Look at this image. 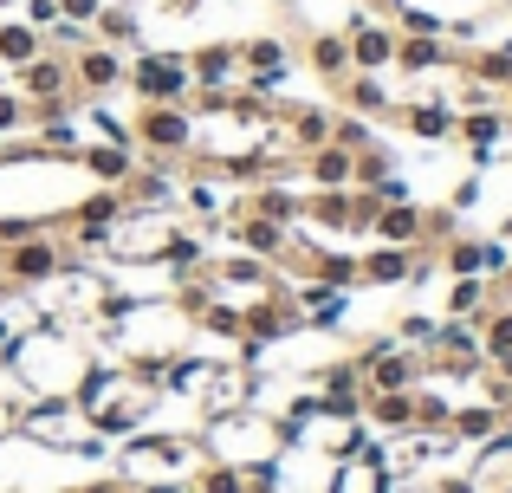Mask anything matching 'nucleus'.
<instances>
[{"mask_svg": "<svg viewBox=\"0 0 512 493\" xmlns=\"http://www.w3.org/2000/svg\"><path fill=\"white\" fill-rule=\"evenodd\" d=\"M91 357H98V344H85L78 331L52 325V318H39L20 338H0V370L20 377L26 396H72L78 377L91 370Z\"/></svg>", "mask_w": 512, "mask_h": 493, "instance_id": "obj_1", "label": "nucleus"}, {"mask_svg": "<svg viewBox=\"0 0 512 493\" xmlns=\"http://www.w3.org/2000/svg\"><path fill=\"white\" fill-rule=\"evenodd\" d=\"M201 455L221 461V468H279V455H286V429H279V416H260V409H240V416H221V422H201Z\"/></svg>", "mask_w": 512, "mask_h": 493, "instance_id": "obj_2", "label": "nucleus"}, {"mask_svg": "<svg viewBox=\"0 0 512 493\" xmlns=\"http://www.w3.org/2000/svg\"><path fill=\"white\" fill-rule=\"evenodd\" d=\"M188 234V221L175 208H124L111 228L98 234V260H117V266H163L169 247Z\"/></svg>", "mask_w": 512, "mask_h": 493, "instance_id": "obj_3", "label": "nucleus"}, {"mask_svg": "<svg viewBox=\"0 0 512 493\" xmlns=\"http://www.w3.org/2000/svg\"><path fill=\"white\" fill-rule=\"evenodd\" d=\"M195 461H201V442H195V435L137 429V435H124V448H117V481H130V487H163V481H175V487H182L188 474H195Z\"/></svg>", "mask_w": 512, "mask_h": 493, "instance_id": "obj_4", "label": "nucleus"}, {"mask_svg": "<svg viewBox=\"0 0 512 493\" xmlns=\"http://www.w3.org/2000/svg\"><path fill=\"white\" fill-rule=\"evenodd\" d=\"M137 163H182V156H195V111L188 104H137Z\"/></svg>", "mask_w": 512, "mask_h": 493, "instance_id": "obj_5", "label": "nucleus"}, {"mask_svg": "<svg viewBox=\"0 0 512 493\" xmlns=\"http://www.w3.org/2000/svg\"><path fill=\"white\" fill-rule=\"evenodd\" d=\"M266 390L260 364H247V357H234V364H208V377H201L195 390V422H221V416H240V409H253Z\"/></svg>", "mask_w": 512, "mask_h": 493, "instance_id": "obj_6", "label": "nucleus"}, {"mask_svg": "<svg viewBox=\"0 0 512 493\" xmlns=\"http://www.w3.org/2000/svg\"><path fill=\"white\" fill-rule=\"evenodd\" d=\"M78 435H91V422L78 416L72 396H20V442H39L52 455H72Z\"/></svg>", "mask_w": 512, "mask_h": 493, "instance_id": "obj_7", "label": "nucleus"}, {"mask_svg": "<svg viewBox=\"0 0 512 493\" xmlns=\"http://www.w3.org/2000/svg\"><path fill=\"white\" fill-rule=\"evenodd\" d=\"M124 85L137 91V104H188L195 78H188V52H137L124 72Z\"/></svg>", "mask_w": 512, "mask_h": 493, "instance_id": "obj_8", "label": "nucleus"}, {"mask_svg": "<svg viewBox=\"0 0 512 493\" xmlns=\"http://www.w3.org/2000/svg\"><path fill=\"white\" fill-rule=\"evenodd\" d=\"M435 273V247H363L357 253V279L363 286H402V279H428Z\"/></svg>", "mask_w": 512, "mask_h": 493, "instance_id": "obj_9", "label": "nucleus"}, {"mask_svg": "<svg viewBox=\"0 0 512 493\" xmlns=\"http://www.w3.org/2000/svg\"><path fill=\"white\" fill-rule=\"evenodd\" d=\"M344 39H350V72H389L396 65V26L376 20V13H350Z\"/></svg>", "mask_w": 512, "mask_h": 493, "instance_id": "obj_10", "label": "nucleus"}, {"mask_svg": "<svg viewBox=\"0 0 512 493\" xmlns=\"http://www.w3.org/2000/svg\"><path fill=\"white\" fill-rule=\"evenodd\" d=\"M124 52L117 46H98V39H85V46L72 52V91L78 98H111L117 85H124Z\"/></svg>", "mask_w": 512, "mask_h": 493, "instance_id": "obj_11", "label": "nucleus"}, {"mask_svg": "<svg viewBox=\"0 0 512 493\" xmlns=\"http://www.w3.org/2000/svg\"><path fill=\"white\" fill-rule=\"evenodd\" d=\"M396 481H389V468H383V442H363V448H350V455L331 461V487L325 493H389Z\"/></svg>", "mask_w": 512, "mask_h": 493, "instance_id": "obj_12", "label": "nucleus"}, {"mask_svg": "<svg viewBox=\"0 0 512 493\" xmlns=\"http://www.w3.org/2000/svg\"><path fill=\"white\" fill-rule=\"evenodd\" d=\"M13 91H20L26 104H46V98H78V91H72V59L46 46L39 59L13 65Z\"/></svg>", "mask_w": 512, "mask_h": 493, "instance_id": "obj_13", "label": "nucleus"}, {"mask_svg": "<svg viewBox=\"0 0 512 493\" xmlns=\"http://www.w3.org/2000/svg\"><path fill=\"white\" fill-rule=\"evenodd\" d=\"M188 78H195V91H234L240 78H247L240 39H208V46H195L188 52Z\"/></svg>", "mask_w": 512, "mask_h": 493, "instance_id": "obj_14", "label": "nucleus"}, {"mask_svg": "<svg viewBox=\"0 0 512 493\" xmlns=\"http://www.w3.org/2000/svg\"><path fill=\"white\" fill-rule=\"evenodd\" d=\"M461 481H467V493H512V435L506 429L474 448V461H467Z\"/></svg>", "mask_w": 512, "mask_h": 493, "instance_id": "obj_15", "label": "nucleus"}, {"mask_svg": "<svg viewBox=\"0 0 512 493\" xmlns=\"http://www.w3.org/2000/svg\"><path fill=\"white\" fill-rule=\"evenodd\" d=\"M370 241H383V247H428V208H415V202H389V208H376Z\"/></svg>", "mask_w": 512, "mask_h": 493, "instance_id": "obj_16", "label": "nucleus"}, {"mask_svg": "<svg viewBox=\"0 0 512 493\" xmlns=\"http://www.w3.org/2000/svg\"><path fill=\"white\" fill-rule=\"evenodd\" d=\"M299 189H357V156L338 150V143H325V150H305L299 156Z\"/></svg>", "mask_w": 512, "mask_h": 493, "instance_id": "obj_17", "label": "nucleus"}, {"mask_svg": "<svg viewBox=\"0 0 512 493\" xmlns=\"http://www.w3.org/2000/svg\"><path fill=\"white\" fill-rule=\"evenodd\" d=\"M338 98H344V111H357V117H396V91L383 85V72H344L338 78Z\"/></svg>", "mask_w": 512, "mask_h": 493, "instance_id": "obj_18", "label": "nucleus"}, {"mask_svg": "<svg viewBox=\"0 0 512 493\" xmlns=\"http://www.w3.org/2000/svg\"><path fill=\"white\" fill-rule=\"evenodd\" d=\"M396 124L422 143H448L454 137V111L441 98H396Z\"/></svg>", "mask_w": 512, "mask_h": 493, "instance_id": "obj_19", "label": "nucleus"}, {"mask_svg": "<svg viewBox=\"0 0 512 493\" xmlns=\"http://www.w3.org/2000/svg\"><path fill=\"white\" fill-rule=\"evenodd\" d=\"M363 422L383 429V435L415 429V390H370V396H363Z\"/></svg>", "mask_w": 512, "mask_h": 493, "instance_id": "obj_20", "label": "nucleus"}, {"mask_svg": "<svg viewBox=\"0 0 512 493\" xmlns=\"http://www.w3.org/2000/svg\"><path fill=\"white\" fill-rule=\"evenodd\" d=\"M422 351H409V344H396V351L389 357H376L370 370H363V383H370V390H415V383H422Z\"/></svg>", "mask_w": 512, "mask_h": 493, "instance_id": "obj_21", "label": "nucleus"}, {"mask_svg": "<svg viewBox=\"0 0 512 493\" xmlns=\"http://www.w3.org/2000/svg\"><path fill=\"white\" fill-rule=\"evenodd\" d=\"M506 429V409H493V403H454V416H448V442H493V435Z\"/></svg>", "mask_w": 512, "mask_h": 493, "instance_id": "obj_22", "label": "nucleus"}, {"mask_svg": "<svg viewBox=\"0 0 512 493\" xmlns=\"http://www.w3.org/2000/svg\"><path fill=\"white\" fill-rule=\"evenodd\" d=\"M305 65H312L318 78H338L350 72V39H344V26H325V33H305Z\"/></svg>", "mask_w": 512, "mask_h": 493, "instance_id": "obj_23", "label": "nucleus"}, {"mask_svg": "<svg viewBox=\"0 0 512 493\" xmlns=\"http://www.w3.org/2000/svg\"><path fill=\"white\" fill-rule=\"evenodd\" d=\"M221 182H227V176H221ZM221 182H214V169H195V176L182 182V208H188V215H201V221H221L227 208H234V202L221 195Z\"/></svg>", "mask_w": 512, "mask_h": 493, "instance_id": "obj_24", "label": "nucleus"}, {"mask_svg": "<svg viewBox=\"0 0 512 493\" xmlns=\"http://www.w3.org/2000/svg\"><path fill=\"white\" fill-rule=\"evenodd\" d=\"M137 33H143V20H137V7H124V0H117V7L104 0V13L91 20V39H98V46H117V52L137 46Z\"/></svg>", "mask_w": 512, "mask_h": 493, "instance_id": "obj_25", "label": "nucleus"}, {"mask_svg": "<svg viewBox=\"0 0 512 493\" xmlns=\"http://www.w3.org/2000/svg\"><path fill=\"white\" fill-rule=\"evenodd\" d=\"M286 130H292V143H299V156L325 150L331 143V111H318V104H286Z\"/></svg>", "mask_w": 512, "mask_h": 493, "instance_id": "obj_26", "label": "nucleus"}, {"mask_svg": "<svg viewBox=\"0 0 512 493\" xmlns=\"http://www.w3.org/2000/svg\"><path fill=\"white\" fill-rule=\"evenodd\" d=\"M487 305H493V286L480 273H454L448 279V318H474V325H480Z\"/></svg>", "mask_w": 512, "mask_h": 493, "instance_id": "obj_27", "label": "nucleus"}, {"mask_svg": "<svg viewBox=\"0 0 512 493\" xmlns=\"http://www.w3.org/2000/svg\"><path fill=\"white\" fill-rule=\"evenodd\" d=\"M78 163H85L91 176L104 182V189H117V182H124L130 169H137V150H111V143H85V150H78Z\"/></svg>", "mask_w": 512, "mask_h": 493, "instance_id": "obj_28", "label": "nucleus"}, {"mask_svg": "<svg viewBox=\"0 0 512 493\" xmlns=\"http://www.w3.org/2000/svg\"><path fill=\"white\" fill-rule=\"evenodd\" d=\"M39 52H46V33H39V26H26V20H7L0 26V65H26V59H39Z\"/></svg>", "mask_w": 512, "mask_h": 493, "instance_id": "obj_29", "label": "nucleus"}, {"mask_svg": "<svg viewBox=\"0 0 512 493\" xmlns=\"http://www.w3.org/2000/svg\"><path fill=\"white\" fill-rule=\"evenodd\" d=\"M331 143H338V150H350V156H357L363 143H376L370 117H357V111H338V117H331Z\"/></svg>", "mask_w": 512, "mask_h": 493, "instance_id": "obj_30", "label": "nucleus"}, {"mask_svg": "<svg viewBox=\"0 0 512 493\" xmlns=\"http://www.w3.org/2000/svg\"><path fill=\"white\" fill-rule=\"evenodd\" d=\"M383 176H396V169H389V150L383 143H363L357 150V189H370V182H383Z\"/></svg>", "mask_w": 512, "mask_h": 493, "instance_id": "obj_31", "label": "nucleus"}, {"mask_svg": "<svg viewBox=\"0 0 512 493\" xmlns=\"http://www.w3.org/2000/svg\"><path fill=\"white\" fill-rule=\"evenodd\" d=\"M26 117H33V111H26V98H20V91H0V143H13V137H20V130H26Z\"/></svg>", "mask_w": 512, "mask_h": 493, "instance_id": "obj_32", "label": "nucleus"}, {"mask_svg": "<svg viewBox=\"0 0 512 493\" xmlns=\"http://www.w3.org/2000/svg\"><path fill=\"white\" fill-rule=\"evenodd\" d=\"M389 493H467L461 474H415V481H396Z\"/></svg>", "mask_w": 512, "mask_h": 493, "instance_id": "obj_33", "label": "nucleus"}, {"mask_svg": "<svg viewBox=\"0 0 512 493\" xmlns=\"http://www.w3.org/2000/svg\"><path fill=\"white\" fill-rule=\"evenodd\" d=\"M389 351H396V331H370L363 344H350V364H357V370H370L376 357H389Z\"/></svg>", "mask_w": 512, "mask_h": 493, "instance_id": "obj_34", "label": "nucleus"}, {"mask_svg": "<svg viewBox=\"0 0 512 493\" xmlns=\"http://www.w3.org/2000/svg\"><path fill=\"white\" fill-rule=\"evenodd\" d=\"M428 338H435V318H428V312H409V318L396 325V344H409V351H422Z\"/></svg>", "mask_w": 512, "mask_h": 493, "instance_id": "obj_35", "label": "nucleus"}, {"mask_svg": "<svg viewBox=\"0 0 512 493\" xmlns=\"http://www.w3.org/2000/svg\"><path fill=\"white\" fill-rule=\"evenodd\" d=\"M448 208H454V215L480 208V176H461V182H454V189H448Z\"/></svg>", "mask_w": 512, "mask_h": 493, "instance_id": "obj_36", "label": "nucleus"}, {"mask_svg": "<svg viewBox=\"0 0 512 493\" xmlns=\"http://www.w3.org/2000/svg\"><path fill=\"white\" fill-rule=\"evenodd\" d=\"M20 13H26V26H59V0H20Z\"/></svg>", "mask_w": 512, "mask_h": 493, "instance_id": "obj_37", "label": "nucleus"}, {"mask_svg": "<svg viewBox=\"0 0 512 493\" xmlns=\"http://www.w3.org/2000/svg\"><path fill=\"white\" fill-rule=\"evenodd\" d=\"M104 13V0H59V20H72V26H91Z\"/></svg>", "mask_w": 512, "mask_h": 493, "instance_id": "obj_38", "label": "nucleus"}, {"mask_svg": "<svg viewBox=\"0 0 512 493\" xmlns=\"http://www.w3.org/2000/svg\"><path fill=\"white\" fill-rule=\"evenodd\" d=\"M20 435V396H0V442Z\"/></svg>", "mask_w": 512, "mask_h": 493, "instance_id": "obj_39", "label": "nucleus"}, {"mask_svg": "<svg viewBox=\"0 0 512 493\" xmlns=\"http://www.w3.org/2000/svg\"><path fill=\"white\" fill-rule=\"evenodd\" d=\"M0 305H7V279H0Z\"/></svg>", "mask_w": 512, "mask_h": 493, "instance_id": "obj_40", "label": "nucleus"}, {"mask_svg": "<svg viewBox=\"0 0 512 493\" xmlns=\"http://www.w3.org/2000/svg\"><path fill=\"white\" fill-rule=\"evenodd\" d=\"M7 7H20V0H0V13H7Z\"/></svg>", "mask_w": 512, "mask_h": 493, "instance_id": "obj_41", "label": "nucleus"}]
</instances>
